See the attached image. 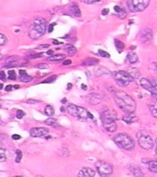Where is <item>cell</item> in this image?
<instances>
[{"mask_svg": "<svg viewBox=\"0 0 157 177\" xmlns=\"http://www.w3.org/2000/svg\"><path fill=\"white\" fill-rule=\"evenodd\" d=\"M114 99L117 105L125 113L134 112L136 110L135 101L125 92L118 90L115 92Z\"/></svg>", "mask_w": 157, "mask_h": 177, "instance_id": "1", "label": "cell"}, {"mask_svg": "<svg viewBox=\"0 0 157 177\" xmlns=\"http://www.w3.org/2000/svg\"><path fill=\"white\" fill-rule=\"evenodd\" d=\"M47 27L46 21L41 17L36 19L29 31V36L32 40H37L43 36Z\"/></svg>", "mask_w": 157, "mask_h": 177, "instance_id": "2", "label": "cell"}, {"mask_svg": "<svg viewBox=\"0 0 157 177\" xmlns=\"http://www.w3.org/2000/svg\"><path fill=\"white\" fill-rule=\"evenodd\" d=\"M114 141L120 148L125 150H131L135 146L134 140L125 133L117 134L114 137Z\"/></svg>", "mask_w": 157, "mask_h": 177, "instance_id": "3", "label": "cell"}, {"mask_svg": "<svg viewBox=\"0 0 157 177\" xmlns=\"http://www.w3.org/2000/svg\"><path fill=\"white\" fill-rule=\"evenodd\" d=\"M66 110L70 115L78 119H93V116L85 108L78 106L73 104H69L67 106Z\"/></svg>", "mask_w": 157, "mask_h": 177, "instance_id": "4", "label": "cell"}, {"mask_svg": "<svg viewBox=\"0 0 157 177\" xmlns=\"http://www.w3.org/2000/svg\"><path fill=\"white\" fill-rule=\"evenodd\" d=\"M101 119L103 127L107 132L113 133L116 131L117 128L116 122L111 116L110 112L108 110L103 111L101 114Z\"/></svg>", "mask_w": 157, "mask_h": 177, "instance_id": "5", "label": "cell"}, {"mask_svg": "<svg viewBox=\"0 0 157 177\" xmlns=\"http://www.w3.org/2000/svg\"><path fill=\"white\" fill-rule=\"evenodd\" d=\"M114 78L117 84L122 87L128 86L130 83L134 80L128 72L125 71H119L114 73Z\"/></svg>", "mask_w": 157, "mask_h": 177, "instance_id": "6", "label": "cell"}, {"mask_svg": "<svg viewBox=\"0 0 157 177\" xmlns=\"http://www.w3.org/2000/svg\"><path fill=\"white\" fill-rule=\"evenodd\" d=\"M136 137L137 138L139 145L144 150H149L152 148L153 143L152 138L144 131H139L137 133Z\"/></svg>", "mask_w": 157, "mask_h": 177, "instance_id": "7", "label": "cell"}, {"mask_svg": "<svg viewBox=\"0 0 157 177\" xmlns=\"http://www.w3.org/2000/svg\"><path fill=\"white\" fill-rule=\"evenodd\" d=\"M150 2V0H128V6L131 12H142L149 6Z\"/></svg>", "mask_w": 157, "mask_h": 177, "instance_id": "8", "label": "cell"}, {"mask_svg": "<svg viewBox=\"0 0 157 177\" xmlns=\"http://www.w3.org/2000/svg\"><path fill=\"white\" fill-rule=\"evenodd\" d=\"M95 167L101 176H109L113 172L112 166L104 160H99L95 163Z\"/></svg>", "mask_w": 157, "mask_h": 177, "instance_id": "9", "label": "cell"}, {"mask_svg": "<svg viewBox=\"0 0 157 177\" xmlns=\"http://www.w3.org/2000/svg\"><path fill=\"white\" fill-rule=\"evenodd\" d=\"M140 84L144 89L149 91L152 95L157 97V90L154 87L153 84L150 80L146 78H142L140 80Z\"/></svg>", "mask_w": 157, "mask_h": 177, "instance_id": "10", "label": "cell"}, {"mask_svg": "<svg viewBox=\"0 0 157 177\" xmlns=\"http://www.w3.org/2000/svg\"><path fill=\"white\" fill-rule=\"evenodd\" d=\"M49 132L48 128L45 127H34L30 131V135L33 137H41L48 135Z\"/></svg>", "mask_w": 157, "mask_h": 177, "instance_id": "11", "label": "cell"}, {"mask_svg": "<svg viewBox=\"0 0 157 177\" xmlns=\"http://www.w3.org/2000/svg\"><path fill=\"white\" fill-rule=\"evenodd\" d=\"M88 104L98 105L103 100V96L97 93H91L89 94L86 99Z\"/></svg>", "mask_w": 157, "mask_h": 177, "instance_id": "12", "label": "cell"}, {"mask_svg": "<svg viewBox=\"0 0 157 177\" xmlns=\"http://www.w3.org/2000/svg\"><path fill=\"white\" fill-rule=\"evenodd\" d=\"M77 175L81 177H93L95 175V171L89 167H84L78 171Z\"/></svg>", "mask_w": 157, "mask_h": 177, "instance_id": "13", "label": "cell"}, {"mask_svg": "<svg viewBox=\"0 0 157 177\" xmlns=\"http://www.w3.org/2000/svg\"><path fill=\"white\" fill-rule=\"evenodd\" d=\"M122 120L126 122L127 124H132L138 121V117L135 115L133 112H130V113H126L123 117Z\"/></svg>", "mask_w": 157, "mask_h": 177, "instance_id": "14", "label": "cell"}, {"mask_svg": "<svg viewBox=\"0 0 157 177\" xmlns=\"http://www.w3.org/2000/svg\"><path fill=\"white\" fill-rule=\"evenodd\" d=\"M140 38L143 39V40L144 42L149 41L153 37V32L150 29H144L141 31L140 33Z\"/></svg>", "mask_w": 157, "mask_h": 177, "instance_id": "15", "label": "cell"}, {"mask_svg": "<svg viewBox=\"0 0 157 177\" xmlns=\"http://www.w3.org/2000/svg\"><path fill=\"white\" fill-rule=\"evenodd\" d=\"M130 172L134 176H144L143 170H141V169L140 168L139 166H138L137 165H132L130 167Z\"/></svg>", "mask_w": 157, "mask_h": 177, "instance_id": "16", "label": "cell"}, {"mask_svg": "<svg viewBox=\"0 0 157 177\" xmlns=\"http://www.w3.org/2000/svg\"><path fill=\"white\" fill-rule=\"evenodd\" d=\"M20 79V81L23 83H28L32 80V77L29 76L25 70H20L19 71Z\"/></svg>", "mask_w": 157, "mask_h": 177, "instance_id": "17", "label": "cell"}, {"mask_svg": "<svg viewBox=\"0 0 157 177\" xmlns=\"http://www.w3.org/2000/svg\"><path fill=\"white\" fill-rule=\"evenodd\" d=\"M149 110L152 115L156 119H157V100L148 105Z\"/></svg>", "mask_w": 157, "mask_h": 177, "instance_id": "18", "label": "cell"}, {"mask_svg": "<svg viewBox=\"0 0 157 177\" xmlns=\"http://www.w3.org/2000/svg\"><path fill=\"white\" fill-rule=\"evenodd\" d=\"M70 11L72 13V14L75 16V17H81V12L80 8L75 3H73L70 6Z\"/></svg>", "mask_w": 157, "mask_h": 177, "instance_id": "19", "label": "cell"}, {"mask_svg": "<svg viewBox=\"0 0 157 177\" xmlns=\"http://www.w3.org/2000/svg\"><path fill=\"white\" fill-rule=\"evenodd\" d=\"M99 63V60L95 58H89L85 59L83 62L82 65L84 66H93Z\"/></svg>", "mask_w": 157, "mask_h": 177, "instance_id": "20", "label": "cell"}, {"mask_svg": "<svg viewBox=\"0 0 157 177\" xmlns=\"http://www.w3.org/2000/svg\"><path fill=\"white\" fill-rule=\"evenodd\" d=\"M149 170L153 173H157V161L152 160L147 163Z\"/></svg>", "mask_w": 157, "mask_h": 177, "instance_id": "21", "label": "cell"}, {"mask_svg": "<svg viewBox=\"0 0 157 177\" xmlns=\"http://www.w3.org/2000/svg\"><path fill=\"white\" fill-rule=\"evenodd\" d=\"M66 58V55L65 54H56V55H53L48 58V60L49 61H60L63 60Z\"/></svg>", "mask_w": 157, "mask_h": 177, "instance_id": "22", "label": "cell"}, {"mask_svg": "<svg viewBox=\"0 0 157 177\" xmlns=\"http://www.w3.org/2000/svg\"><path fill=\"white\" fill-rule=\"evenodd\" d=\"M127 57H128V61L131 64L136 63L138 60V56L136 54H135L134 52H129L127 55Z\"/></svg>", "mask_w": 157, "mask_h": 177, "instance_id": "23", "label": "cell"}, {"mask_svg": "<svg viewBox=\"0 0 157 177\" xmlns=\"http://www.w3.org/2000/svg\"><path fill=\"white\" fill-rule=\"evenodd\" d=\"M128 73L131 76V77L134 79L139 78L140 76V74L139 71L136 68H133L129 69L128 71Z\"/></svg>", "mask_w": 157, "mask_h": 177, "instance_id": "24", "label": "cell"}, {"mask_svg": "<svg viewBox=\"0 0 157 177\" xmlns=\"http://www.w3.org/2000/svg\"><path fill=\"white\" fill-rule=\"evenodd\" d=\"M65 51L68 52V54H69L70 55H74L77 51L75 47L71 44L66 45L65 46Z\"/></svg>", "mask_w": 157, "mask_h": 177, "instance_id": "25", "label": "cell"}, {"mask_svg": "<svg viewBox=\"0 0 157 177\" xmlns=\"http://www.w3.org/2000/svg\"><path fill=\"white\" fill-rule=\"evenodd\" d=\"M44 112L47 116H52L55 113V110L51 105H47L44 109Z\"/></svg>", "mask_w": 157, "mask_h": 177, "instance_id": "26", "label": "cell"}, {"mask_svg": "<svg viewBox=\"0 0 157 177\" xmlns=\"http://www.w3.org/2000/svg\"><path fill=\"white\" fill-rule=\"evenodd\" d=\"M115 45L117 47V49L118 51L121 50V51H122L124 49L125 47V44L123 43H122V41H120L119 40H115Z\"/></svg>", "mask_w": 157, "mask_h": 177, "instance_id": "27", "label": "cell"}, {"mask_svg": "<svg viewBox=\"0 0 157 177\" xmlns=\"http://www.w3.org/2000/svg\"><path fill=\"white\" fill-rule=\"evenodd\" d=\"M5 152L6 151L3 150V148H1V150H0V162L3 163V162H5L7 160Z\"/></svg>", "mask_w": 157, "mask_h": 177, "instance_id": "28", "label": "cell"}, {"mask_svg": "<svg viewBox=\"0 0 157 177\" xmlns=\"http://www.w3.org/2000/svg\"><path fill=\"white\" fill-rule=\"evenodd\" d=\"M16 158H15V162L17 163H19L21 161V159L22 158V153L20 150H17L16 151Z\"/></svg>", "mask_w": 157, "mask_h": 177, "instance_id": "29", "label": "cell"}, {"mask_svg": "<svg viewBox=\"0 0 157 177\" xmlns=\"http://www.w3.org/2000/svg\"><path fill=\"white\" fill-rule=\"evenodd\" d=\"M8 79H11V80H15L16 79V74H15V72L14 70H12L8 71Z\"/></svg>", "mask_w": 157, "mask_h": 177, "instance_id": "30", "label": "cell"}, {"mask_svg": "<svg viewBox=\"0 0 157 177\" xmlns=\"http://www.w3.org/2000/svg\"><path fill=\"white\" fill-rule=\"evenodd\" d=\"M7 41H8V39L5 35L2 33L0 35V45L3 46L6 44L7 43Z\"/></svg>", "mask_w": 157, "mask_h": 177, "instance_id": "31", "label": "cell"}, {"mask_svg": "<svg viewBox=\"0 0 157 177\" xmlns=\"http://www.w3.org/2000/svg\"><path fill=\"white\" fill-rule=\"evenodd\" d=\"M44 123H45V124L48 125H52L56 123V119H55L54 118H48V119H46Z\"/></svg>", "mask_w": 157, "mask_h": 177, "instance_id": "32", "label": "cell"}, {"mask_svg": "<svg viewBox=\"0 0 157 177\" xmlns=\"http://www.w3.org/2000/svg\"><path fill=\"white\" fill-rule=\"evenodd\" d=\"M57 76L56 75H52L51 76H50L49 77L47 78L45 81H43V83H52L53 81H54L55 80L57 79Z\"/></svg>", "mask_w": 157, "mask_h": 177, "instance_id": "33", "label": "cell"}, {"mask_svg": "<svg viewBox=\"0 0 157 177\" xmlns=\"http://www.w3.org/2000/svg\"><path fill=\"white\" fill-rule=\"evenodd\" d=\"M98 54L102 57H106V58L110 57V54L108 52H107L106 51H103L102 49H100L98 51Z\"/></svg>", "mask_w": 157, "mask_h": 177, "instance_id": "34", "label": "cell"}, {"mask_svg": "<svg viewBox=\"0 0 157 177\" xmlns=\"http://www.w3.org/2000/svg\"><path fill=\"white\" fill-rule=\"evenodd\" d=\"M35 68L41 69V70H44V69H47L48 68V65H47L46 63H39L37 65L35 66Z\"/></svg>", "mask_w": 157, "mask_h": 177, "instance_id": "35", "label": "cell"}, {"mask_svg": "<svg viewBox=\"0 0 157 177\" xmlns=\"http://www.w3.org/2000/svg\"><path fill=\"white\" fill-rule=\"evenodd\" d=\"M25 116V112L22 110H18L17 111L16 116L18 119H22Z\"/></svg>", "mask_w": 157, "mask_h": 177, "instance_id": "36", "label": "cell"}, {"mask_svg": "<svg viewBox=\"0 0 157 177\" xmlns=\"http://www.w3.org/2000/svg\"><path fill=\"white\" fill-rule=\"evenodd\" d=\"M150 68L152 70V71L157 73V62L152 63L150 66Z\"/></svg>", "mask_w": 157, "mask_h": 177, "instance_id": "37", "label": "cell"}, {"mask_svg": "<svg viewBox=\"0 0 157 177\" xmlns=\"http://www.w3.org/2000/svg\"><path fill=\"white\" fill-rule=\"evenodd\" d=\"M83 1L86 4L91 5V4L95 3H97V2H100L101 1V0H83Z\"/></svg>", "mask_w": 157, "mask_h": 177, "instance_id": "38", "label": "cell"}, {"mask_svg": "<svg viewBox=\"0 0 157 177\" xmlns=\"http://www.w3.org/2000/svg\"><path fill=\"white\" fill-rule=\"evenodd\" d=\"M42 55V53H40V54H32L31 55L29 56V58H38V57H41Z\"/></svg>", "mask_w": 157, "mask_h": 177, "instance_id": "39", "label": "cell"}, {"mask_svg": "<svg viewBox=\"0 0 157 177\" xmlns=\"http://www.w3.org/2000/svg\"><path fill=\"white\" fill-rule=\"evenodd\" d=\"M6 76L5 71H2L1 73H0V79H1V80H2V81H5V80H6Z\"/></svg>", "mask_w": 157, "mask_h": 177, "instance_id": "40", "label": "cell"}, {"mask_svg": "<svg viewBox=\"0 0 157 177\" xmlns=\"http://www.w3.org/2000/svg\"><path fill=\"white\" fill-rule=\"evenodd\" d=\"M56 25V23H52V24H50L49 25V33H51V32H52L53 31V30H54V27Z\"/></svg>", "mask_w": 157, "mask_h": 177, "instance_id": "41", "label": "cell"}, {"mask_svg": "<svg viewBox=\"0 0 157 177\" xmlns=\"http://www.w3.org/2000/svg\"><path fill=\"white\" fill-rule=\"evenodd\" d=\"M12 138L13 140H19L21 138V137L19 135H17V134H14L12 136Z\"/></svg>", "mask_w": 157, "mask_h": 177, "instance_id": "42", "label": "cell"}, {"mask_svg": "<svg viewBox=\"0 0 157 177\" xmlns=\"http://www.w3.org/2000/svg\"><path fill=\"white\" fill-rule=\"evenodd\" d=\"M114 10L115 11V12H118V13H121V12H122V9L120 8V7H119V6H115V7H114Z\"/></svg>", "mask_w": 157, "mask_h": 177, "instance_id": "43", "label": "cell"}, {"mask_svg": "<svg viewBox=\"0 0 157 177\" xmlns=\"http://www.w3.org/2000/svg\"><path fill=\"white\" fill-rule=\"evenodd\" d=\"M109 12V9H104L102 11L101 14H102L103 15H106Z\"/></svg>", "mask_w": 157, "mask_h": 177, "instance_id": "44", "label": "cell"}, {"mask_svg": "<svg viewBox=\"0 0 157 177\" xmlns=\"http://www.w3.org/2000/svg\"><path fill=\"white\" fill-rule=\"evenodd\" d=\"M71 63H72V62L70 60H67L63 63V64L64 65H71Z\"/></svg>", "mask_w": 157, "mask_h": 177, "instance_id": "45", "label": "cell"}, {"mask_svg": "<svg viewBox=\"0 0 157 177\" xmlns=\"http://www.w3.org/2000/svg\"><path fill=\"white\" fill-rule=\"evenodd\" d=\"M151 82L153 84L154 87L157 90V79L156 80H153V81H151Z\"/></svg>", "mask_w": 157, "mask_h": 177, "instance_id": "46", "label": "cell"}, {"mask_svg": "<svg viewBox=\"0 0 157 177\" xmlns=\"http://www.w3.org/2000/svg\"><path fill=\"white\" fill-rule=\"evenodd\" d=\"M12 86L11 85H8L5 87V90L8 91V92L12 90Z\"/></svg>", "mask_w": 157, "mask_h": 177, "instance_id": "47", "label": "cell"}, {"mask_svg": "<svg viewBox=\"0 0 157 177\" xmlns=\"http://www.w3.org/2000/svg\"><path fill=\"white\" fill-rule=\"evenodd\" d=\"M53 43H54V44H55V45H58L59 44H62V43L59 42L57 40H54V41H53Z\"/></svg>", "mask_w": 157, "mask_h": 177, "instance_id": "48", "label": "cell"}, {"mask_svg": "<svg viewBox=\"0 0 157 177\" xmlns=\"http://www.w3.org/2000/svg\"><path fill=\"white\" fill-rule=\"evenodd\" d=\"M47 54H48V55H52V54H54V51H52V50H49V51H48V52H47Z\"/></svg>", "mask_w": 157, "mask_h": 177, "instance_id": "49", "label": "cell"}, {"mask_svg": "<svg viewBox=\"0 0 157 177\" xmlns=\"http://www.w3.org/2000/svg\"><path fill=\"white\" fill-rule=\"evenodd\" d=\"M50 46V45H49V44H46V45H41V47H44V48H46V47H49Z\"/></svg>", "mask_w": 157, "mask_h": 177, "instance_id": "50", "label": "cell"}, {"mask_svg": "<svg viewBox=\"0 0 157 177\" xmlns=\"http://www.w3.org/2000/svg\"><path fill=\"white\" fill-rule=\"evenodd\" d=\"M71 87H72V84L71 83H69L68 84V89H71Z\"/></svg>", "mask_w": 157, "mask_h": 177, "instance_id": "51", "label": "cell"}, {"mask_svg": "<svg viewBox=\"0 0 157 177\" xmlns=\"http://www.w3.org/2000/svg\"><path fill=\"white\" fill-rule=\"evenodd\" d=\"M156 147L155 150V153H156V154L157 155V139H156Z\"/></svg>", "mask_w": 157, "mask_h": 177, "instance_id": "52", "label": "cell"}, {"mask_svg": "<svg viewBox=\"0 0 157 177\" xmlns=\"http://www.w3.org/2000/svg\"><path fill=\"white\" fill-rule=\"evenodd\" d=\"M19 86H14V88H15V89H19Z\"/></svg>", "mask_w": 157, "mask_h": 177, "instance_id": "53", "label": "cell"}, {"mask_svg": "<svg viewBox=\"0 0 157 177\" xmlns=\"http://www.w3.org/2000/svg\"><path fill=\"white\" fill-rule=\"evenodd\" d=\"M1 85H2V87H1V89H3V84H2Z\"/></svg>", "mask_w": 157, "mask_h": 177, "instance_id": "54", "label": "cell"}]
</instances>
